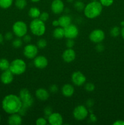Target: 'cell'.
Segmentation results:
<instances>
[{"instance_id": "1", "label": "cell", "mask_w": 124, "mask_h": 125, "mask_svg": "<svg viewBox=\"0 0 124 125\" xmlns=\"http://www.w3.org/2000/svg\"><path fill=\"white\" fill-rule=\"evenodd\" d=\"M22 107V102L19 96L15 94H9L5 96L2 101V108L9 114L18 113Z\"/></svg>"}, {"instance_id": "2", "label": "cell", "mask_w": 124, "mask_h": 125, "mask_svg": "<svg viewBox=\"0 0 124 125\" xmlns=\"http://www.w3.org/2000/svg\"><path fill=\"white\" fill-rule=\"evenodd\" d=\"M19 98L22 102V107L18 114L21 115H25L27 109H29L33 105L34 98L27 89H22L19 92Z\"/></svg>"}, {"instance_id": "3", "label": "cell", "mask_w": 124, "mask_h": 125, "mask_svg": "<svg viewBox=\"0 0 124 125\" xmlns=\"http://www.w3.org/2000/svg\"><path fill=\"white\" fill-rule=\"evenodd\" d=\"M103 6L98 1H91L85 6L84 9V14L85 17L89 19L97 18L102 13Z\"/></svg>"}, {"instance_id": "4", "label": "cell", "mask_w": 124, "mask_h": 125, "mask_svg": "<svg viewBox=\"0 0 124 125\" xmlns=\"http://www.w3.org/2000/svg\"><path fill=\"white\" fill-rule=\"evenodd\" d=\"M30 29L31 32L36 36H42L46 32V25L44 22L40 18H35L30 23Z\"/></svg>"}, {"instance_id": "5", "label": "cell", "mask_w": 124, "mask_h": 125, "mask_svg": "<svg viewBox=\"0 0 124 125\" xmlns=\"http://www.w3.org/2000/svg\"><path fill=\"white\" fill-rule=\"evenodd\" d=\"M26 63L21 59H16L10 63L9 70L15 75L23 74L26 70Z\"/></svg>"}, {"instance_id": "6", "label": "cell", "mask_w": 124, "mask_h": 125, "mask_svg": "<svg viewBox=\"0 0 124 125\" xmlns=\"http://www.w3.org/2000/svg\"><path fill=\"white\" fill-rule=\"evenodd\" d=\"M12 31L17 37H23L27 32V26L23 21H17L13 24Z\"/></svg>"}, {"instance_id": "7", "label": "cell", "mask_w": 124, "mask_h": 125, "mask_svg": "<svg viewBox=\"0 0 124 125\" xmlns=\"http://www.w3.org/2000/svg\"><path fill=\"white\" fill-rule=\"evenodd\" d=\"M89 111L87 107L83 105H79L76 106L73 111V116L74 118L78 121H82L88 117Z\"/></svg>"}, {"instance_id": "8", "label": "cell", "mask_w": 124, "mask_h": 125, "mask_svg": "<svg viewBox=\"0 0 124 125\" xmlns=\"http://www.w3.org/2000/svg\"><path fill=\"white\" fill-rule=\"evenodd\" d=\"M38 48L36 45L34 44H27L24 48L23 53L26 57L29 59H34L38 54Z\"/></svg>"}, {"instance_id": "9", "label": "cell", "mask_w": 124, "mask_h": 125, "mask_svg": "<svg viewBox=\"0 0 124 125\" xmlns=\"http://www.w3.org/2000/svg\"><path fill=\"white\" fill-rule=\"evenodd\" d=\"M90 40L94 43L102 42L105 38V34L104 31L102 29H96L92 31L89 35Z\"/></svg>"}, {"instance_id": "10", "label": "cell", "mask_w": 124, "mask_h": 125, "mask_svg": "<svg viewBox=\"0 0 124 125\" xmlns=\"http://www.w3.org/2000/svg\"><path fill=\"white\" fill-rule=\"evenodd\" d=\"M64 37L66 39H74L79 35V29L75 24H71L64 28Z\"/></svg>"}, {"instance_id": "11", "label": "cell", "mask_w": 124, "mask_h": 125, "mask_svg": "<svg viewBox=\"0 0 124 125\" xmlns=\"http://www.w3.org/2000/svg\"><path fill=\"white\" fill-rule=\"evenodd\" d=\"M72 82L76 86H81L83 85L86 81V78L81 72L77 71L72 73L71 76Z\"/></svg>"}, {"instance_id": "12", "label": "cell", "mask_w": 124, "mask_h": 125, "mask_svg": "<svg viewBox=\"0 0 124 125\" xmlns=\"http://www.w3.org/2000/svg\"><path fill=\"white\" fill-rule=\"evenodd\" d=\"M51 8L55 14H60L64 11V4L62 0H53L51 3Z\"/></svg>"}, {"instance_id": "13", "label": "cell", "mask_w": 124, "mask_h": 125, "mask_svg": "<svg viewBox=\"0 0 124 125\" xmlns=\"http://www.w3.org/2000/svg\"><path fill=\"white\" fill-rule=\"evenodd\" d=\"M48 122L51 125H61L63 124V118L58 112H52L48 117Z\"/></svg>"}, {"instance_id": "14", "label": "cell", "mask_w": 124, "mask_h": 125, "mask_svg": "<svg viewBox=\"0 0 124 125\" xmlns=\"http://www.w3.org/2000/svg\"><path fill=\"white\" fill-rule=\"evenodd\" d=\"M34 64L36 68L43 69L48 65V60L44 56H36L34 58Z\"/></svg>"}, {"instance_id": "15", "label": "cell", "mask_w": 124, "mask_h": 125, "mask_svg": "<svg viewBox=\"0 0 124 125\" xmlns=\"http://www.w3.org/2000/svg\"><path fill=\"white\" fill-rule=\"evenodd\" d=\"M76 54L72 48H67L62 54V58L66 63H71L75 60Z\"/></svg>"}, {"instance_id": "16", "label": "cell", "mask_w": 124, "mask_h": 125, "mask_svg": "<svg viewBox=\"0 0 124 125\" xmlns=\"http://www.w3.org/2000/svg\"><path fill=\"white\" fill-rule=\"evenodd\" d=\"M13 76H14V74L9 69L3 71V72L1 73V76H0L1 83L4 84H6V85L10 84L12 83L13 78H14Z\"/></svg>"}, {"instance_id": "17", "label": "cell", "mask_w": 124, "mask_h": 125, "mask_svg": "<svg viewBox=\"0 0 124 125\" xmlns=\"http://www.w3.org/2000/svg\"><path fill=\"white\" fill-rule=\"evenodd\" d=\"M22 120L21 115L18 113H15L10 114L9 117L7 122L10 125H20L22 123Z\"/></svg>"}, {"instance_id": "18", "label": "cell", "mask_w": 124, "mask_h": 125, "mask_svg": "<svg viewBox=\"0 0 124 125\" xmlns=\"http://www.w3.org/2000/svg\"><path fill=\"white\" fill-rule=\"evenodd\" d=\"M35 96L40 101H44L49 98V93L46 89L44 88H40L35 92Z\"/></svg>"}, {"instance_id": "19", "label": "cell", "mask_w": 124, "mask_h": 125, "mask_svg": "<svg viewBox=\"0 0 124 125\" xmlns=\"http://www.w3.org/2000/svg\"><path fill=\"white\" fill-rule=\"evenodd\" d=\"M74 87L72 85L70 84H66L63 86L62 89V94L64 95L65 97H71L74 94Z\"/></svg>"}, {"instance_id": "20", "label": "cell", "mask_w": 124, "mask_h": 125, "mask_svg": "<svg viewBox=\"0 0 124 125\" xmlns=\"http://www.w3.org/2000/svg\"><path fill=\"white\" fill-rule=\"evenodd\" d=\"M58 22H59V26L62 28H64L66 26L71 24L72 19L71 17L68 15H62L58 18Z\"/></svg>"}, {"instance_id": "21", "label": "cell", "mask_w": 124, "mask_h": 125, "mask_svg": "<svg viewBox=\"0 0 124 125\" xmlns=\"http://www.w3.org/2000/svg\"><path fill=\"white\" fill-rule=\"evenodd\" d=\"M53 36L56 39H62L64 37V28L57 27L53 31Z\"/></svg>"}, {"instance_id": "22", "label": "cell", "mask_w": 124, "mask_h": 125, "mask_svg": "<svg viewBox=\"0 0 124 125\" xmlns=\"http://www.w3.org/2000/svg\"><path fill=\"white\" fill-rule=\"evenodd\" d=\"M29 17H31L32 19H35V18H38L40 15V9L36 7H30V9L29 10Z\"/></svg>"}, {"instance_id": "23", "label": "cell", "mask_w": 124, "mask_h": 125, "mask_svg": "<svg viewBox=\"0 0 124 125\" xmlns=\"http://www.w3.org/2000/svg\"><path fill=\"white\" fill-rule=\"evenodd\" d=\"M10 62L6 59L2 58L0 59V70L2 72L9 69Z\"/></svg>"}, {"instance_id": "24", "label": "cell", "mask_w": 124, "mask_h": 125, "mask_svg": "<svg viewBox=\"0 0 124 125\" xmlns=\"http://www.w3.org/2000/svg\"><path fill=\"white\" fill-rule=\"evenodd\" d=\"M13 3V0H0V7L4 9L9 8Z\"/></svg>"}, {"instance_id": "25", "label": "cell", "mask_w": 124, "mask_h": 125, "mask_svg": "<svg viewBox=\"0 0 124 125\" xmlns=\"http://www.w3.org/2000/svg\"><path fill=\"white\" fill-rule=\"evenodd\" d=\"M15 5L17 9L19 10H23L26 7L27 1L26 0H15Z\"/></svg>"}, {"instance_id": "26", "label": "cell", "mask_w": 124, "mask_h": 125, "mask_svg": "<svg viewBox=\"0 0 124 125\" xmlns=\"http://www.w3.org/2000/svg\"><path fill=\"white\" fill-rule=\"evenodd\" d=\"M74 7L75 10H77V11H79V12H81V11L84 10L85 6L81 0H78V1H75L74 2Z\"/></svg>"}, {"instance_id": "27", "label": "cell", "mask_w": 124, "mask_h": 125, "mask_svg": "<svg viewBox=\"0 0 124 125\" xmlns=\"http://www.w3.org/2000/svg\"><path fill=\"white\" fill-rule=\"evenodd\" d=\"M120 31L121 30L120 29L119 27L114 26L111 29L109 33L113 37H117L120 34Z\"/></svg>"}, {"instance_id": "28", "label": "cell", "mask_w": 124, "mask_h": 125, "mask_svg": "<svg viewBox=\"0 0 124 125\" xmlns=\"http://www.w3.org/2000/svg\"><path fill=\"white\" fill-rule=\"evenodd\" d=\"M47 45V42L44 39H40L36 42V46L38 48L44 49L46 47Z\"/></svg>"}, {"instance_id": "29", "label": "cell", "mask_w": 124, "mask_h": 125, "mask_svg": "<svg viewBox=\"0 0 124 125\" xmlns=\"http://www.w3.org/2000/svg\"><path fill=\"white\" fill-rule=\"evenodd\" d=\"M23 42L20 37H18L13 40V41L12 42V45L15 48H19L23 45Z\"/></svg>"}, {"instance_id": "30", "label": "cell", "mask_w": 124, "mask_h": 125, "mask_svg": "<svg viewBox=\"0 0 124 125\" xmlns=\"http://www.w3.org/2000/svg\"><path fill=\"white\" fill-rule=\"evenodd\" d=\"M85 89L88 92H92L95 90V85L91 83H86L85 85Z\"/></svg>"}, {"instance_id": "31", "label": "cell", "mask_w": 124, "mask_h": 125, "mask_svg": "<svg viewBox=\"0 0 124 125\" xmlns=\"http://www.w3.org/2000/svg\"><path fill=\"white\" fill-rule=\"evenodd\" d=\"M99 2H100L102 6L109 7L113 4L114 2V0H99Z\"/></svg>"}, {"instance_id": "32", "label": "cell", "mask_w": 124, "mask_h": 125, "mask_svg": "<svg viewBox=\"0 0 124 125\" xmlns=\"http://www.w3.org/2000/svg\"><path fill=\"white\" fill-rule=\"evenodd\" d=\"M49 13H47V12H41V13H40L39 18H40L41 20H42L43 21L45 22L49 19Z\"/></svg>"}, {"instance_id": "33", "label": "cell", "mask_w": 124, "mask_h": 125, "mask_svg": "<svg viewBox=\"0 0 124 125\" xmlns=\"http://www.w3.org/2000/svg\"><path fill=\"white\" fill-rule=\"evenodd\" d=\"M75 45L74 39H67L66 42V46L68 48H72Z\"/></svg>"}, {"instance_id": "34", "label": "cell", "mask_w": 124, "mask_h": 125, "mask_svg": "<svg viewBox=\"0 0 124 125\" xmlns=\"http://www.w3.org/2000/svg\"><path fill=\"white\" fill-rule=\"evenodd\" d=\"M36 125H47V120L45 119L43 117H40V118H37L35 122Z\"/></svg>"}, {"instance_id": "35", "label": "cell", "mask_w": 124, "mask_h": 125, "mask_svg": "<svg viewBox=\"0 0 124 125\" xmlns=\"http://www.w3.org/2000/svg\"><path fill=\"white\" fill-rule=\"evenodd\" d=\"M52 113V108L51 106H46L44 109V114L46 117H48Z\"/></svg>"}, {"instance_id": "36", "label": "cell", "mask_w": 124, "mask_h": 125, "mask_svg": "<svg viewBox=\"0 0 124 125\" xmlns=\"http://www.w3.org/2000/svg\"><path fill=\"white\" fill-rule=\"evenodd\" d=\"M96 50L98 52H103L105 50V46L102 43V42L98 43L96 46Z\"/></svg>"}, {"instance_id": "37", "label": "cell", "mask_w": 124, "mask_h": 125, "mask_svg": "<svg viewBox=\"0 0 124 125\" xmlns=\"http://www.w3.org/2000/svg\"><path fill=\"white\" fill-rule=\"evenodd\" d=\"M32 40V37L29 34H26L23 37V41L24 43H29L31 42Z\"/></svg>"}, {"instance_id": "38", "label": "cell", "mask_w": 124, "mask_h": 125, "mask_svg": "<svg viewBox=\"0 0 124 125\" xmlns=\"http://www.w3.org/2000/svg\"><path fill=\"white\" fill-rule=\"evenodd\" d=\"M58 86L55 84H52L49 87V90L51 92L55 94V93H57L58 92Z\"/></svg>"}, {"instance_id": "39", "label": "cell", "mask_w": 124, "mask_h": 125, "mask_svg": "<svg viewBox=\"0 0 124 125\" xmlns=\"http://www.w3.org/2000/svg\"><path fill=\"white\" fill-rule=\"evenodd\" d=\"M4 38L7 40H10L11 39H13V34L11 32H7L6 34H5Z\"/></svg>"}, {"instance_id": "40", "label": "cell", "mask_w": 124, "mask_h": 125, "mask_svg": "<svg viewBox=\"0 0 124 125\" xmlns=\"http://www.w3.org/2000/svg\"><path fill=\"white\" fill-rule=\"evenodd\" d=\"M94 100L92 99H89L86 102V106H87V107H92L94 105Z\"/></svg>"}, {"instance_id": "41", "label": "cell", "mask_w": 124, "mask_h": 125, "mask_svg": "<svg viewBox=\"0 0 124 125\" xmlns=\"http://www.w3.org/2000/svg\"><path fill=\"white\" fill-rule=\"evenodd\" d=\"M89 119L92 122H96L97 121V117L94 114H91L89 115Z\"/></svg>"}, {"instance_id": "42", "label": "cell", "mask_w": 124, "mask_h": 125, "mask_svg": "<svg viewBox=\"0 0 124 125\" xmlns=\"http://www.w3.org/2000/svg\"><path fill=\"white\" fill-rule=\"evenodd\" d=\"M113 125H124V121L122 120H118L113 123Z\"/></svg>"}, {"instance_id": "43", "label": "cell", "mask_w": 124, "mask_h": 125, "mask_svg": "<svg viewBox=\"0 0 124 125\" xmlns=\"http://www.w3.org/2000/svg\"><path fill=\"white\" fill-rule=\"evenodd\" d=\"M52 26H53L56 27V28H57V27L60 26H59V22H58V20H53V21H52Z\"/></svg>"}, {"instance_id": "44", "label": "cell", "mask_w": 124, "mask_h": 125, "mask_svg": "<svg viewBox=\"0 0 124 125\" xmlns=\"http://www.w3.org/2000/svg\"><path fill=\"white\" fill-rule=\"evenodd\" d=\"M120 34H121L122 37L123 39H124V26L122 27L121 31H120Z\"/></svg>"}, {"instance_id": "45", "label": "cell", "mask_w": 124, "mask_h": 125, "mask_svg": "<svg viewBox=\"0 0 124 125\" xmlns=\"http://www.w3.org/2000/svg\"><path fill=\"white\" fill-rule=\"evenodd\" d=\"M3 40H4V37L3 35H2V34L0 33V44L2 43V42H3Z\"/></svg>"}, {"instance_id": "46", "label": "cell", "mask_w": 124, "mask_h": 125, "mask_svg": "<svg viewBox=\"0 0 124 125\" xmlns=\"http://www.w3.org/2000/svg\"><path fill=\"white\" fill-rule=\"evenodd\" d=\"M30 1L33 2H39L40 0H30Z\"/></svg>"}, {"instance_id": "47", "label": "cell", "mask_w": 124, "mask_h": 125, "mask_svg": "<svg viewBox=\"0 0 124 125\" xmlns=\"http://www.w3.org/2000/svg\"><path fill=\"white\" fill-rule=\"evenodd\" d=\"M120 25H121L122 27L124 26V21H122L120 22Z\"/></svg>"}, {"instance_id": "48", "label": "cell", "mask_w": 124, "mask_h": 125, "mask_svg": "<svg viewBox=\"0 0 124 125\" xmlns=\"http://www.w3.org/2000/svg\"><path fill=\"white\" fill-rule=\"evenodd\" d=\"M67 2H69V3H71V2H72L73 1H74V0H66Z\"/></svg>"}, {"instance_id": "49", "label": "cell", "mask_w": 124, "mask_h": 125, "mask_svg": "<svg viewBox=\"0 0 124 125\" xmlns=\"http://www.w3.org/2000/svg\"><path fill=\"white\" fill-rule=\"evenodd\" d=\"M92 1H98V0H91Z\"/></svg>"}, {"instance_id": "50", "label": "cell", "mask_w": 124, "mask_h": 125, "mask_svg": "<svg viewBox=\"0 0 124 125\" xmlns=\"http://www.w3.org/2000/svg\"><path fill=\"white\" fill-rule=\"evenodd\" d=\"M1 116H0V122H1Z\"/></svg>"}, {"instance_id": "51", "label": "cell", "mask_w": 124, "mask_h": 125, "mask_svg": "<svg viewBox=\"0 0 124 125\" xmlns=\"http://www.w3.org/2000/svg\"></svg>"}]
</instances>
